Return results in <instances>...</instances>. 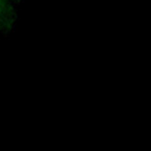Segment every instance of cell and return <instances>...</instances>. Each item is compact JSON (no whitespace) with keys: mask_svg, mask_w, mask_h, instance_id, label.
<instances>
[{"mask_svg":"<svg viewBox=\"0 0 151 151\" xmlns=\"http://www.w3.org/2000/svg\"><path fill=\"white\" fill-rule=\"evenodd\" d=\"M21 9L15 0H0V40L9 38L16 32Z\"/></svg>","mask_w":151,"mask_h":151,"instance_id":"obj_1","label":"cell"},{"mask_svg":"<svg viewBox=\"0 0 151 151\" xmlns=\"http://www.w3.org/2000/svg\"><path fill=\"white\" fill-rule=\"evenodd\" d=\"M15 1H16L19 5L22 6V4H23V2H24V0H15Z\"/></svg>","mask_w":151,"mask_h":151,"instance_id":"obj_2","label":"cell"}]
</instances>
